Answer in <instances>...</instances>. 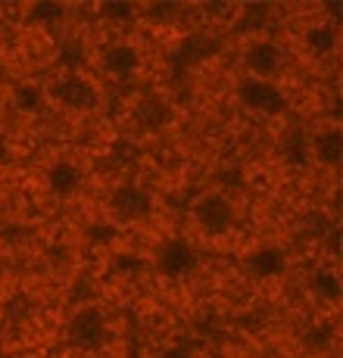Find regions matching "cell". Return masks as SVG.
Masks as SVG:
<instances>
[{"label": "cell", "mask_w": 343, "mask_h": 358, "mask_svg": "<svg viewBox=\"0 0 343 358\" xmlns=\"http://www.w3.org/2000/svg\"><path fill=\"white\" fill-rule=\"evenodd\" d=\"M190 218H194L197 231L206 234V237H225L237 224L234 199L225 194V190H203L190 203Z\"/></svg>", "instance_id": "6da1fadb"}, {"label": "cell", "mask_w": 343, "mask_h": 358, "mask_svg": "<svg viewBox=\"0 0 343 358\" xmlns=\"http://www.w3.org/2000/svg\"><path fill=\"white\" fill-rule=\"evenodd\" d=\"M50 100L69 113H91L100 106V85L85 72H66L50 85Z\"/></svg>", "instance_id": "7a4b0ae2"}, {"label": "cell", "mask_w": 343, "mask_h": 358, "mask_svg": "<svg viewBox=\"0 0 343 358\" xmlns=\"http://www.w3.org/2000/svg\"><path fill=\"white\" fill-rule=\"evenodd\" d=\"M66 336H69V343L78 349H100L109 336L106 315H103L97 306L85 302V306H78L66 318Z\"/></svg>", "instance_id": "3957f363"}, {"label": "cell", "mask_w": 343, "mask_h": 358, "mask_svg": "<svg viewBox=\"0 0 343 358\" xmlns=\"http://www.w3.org/2000/svg\"><path fill=\"white\" fill-rule=\"evenodd\" d=\"M109 212H113L115 222H125V224L144 222L153 212V196H150V190L144 184L125 181L109 194Z\"/></svg>", "instance_id": "277c9868"}, {"label": "cell", "mask_w": 343, "mask_h": 358, "mask_svg": "<svg viewBox=\"0 0 343 358\" xmlns=\"http://www.w3.org/2000/svg\"><path fill=\"white\" fill-rule=\"evenodd\" d=\"M153 262H156V271H160L162 278L181 280V278H188V274H194V268L200 259H197V250L184 237H169L156 246Z\"/></svg>", "instance_id": "5b68a950"}, {"label": "cell", "mask_w": 343, "mask_h": 358, "mask_svg": "<svg viewBox=\"0 0 343 358\" xmlns=\"http://www.w3.org/2000/svg\"><path fill=\"white\" fill-rule=\"evenodd\" d=\"M244 66L250 72V78L256 81H272L274 75L284 69V50L278 41L272 38H253L244 47Z\"/></svg>", "instance_id": "8992f818"}, {"label": "cell", "mask_w": 343, "mask_h": 358, "mask_svg": "<svg viewBox=\"0 0 343 358\" xmlns=\"http://www.w3.org/2000/svg\"><path fill=\"white\" fill-rule=\"evenodd\" d=\"M306 153L312 162H318L321 169H340L343 159V131L337 122H325L306 137Z\"/></svg>", "instance_id": "52a82bcc"}, {"label": "cell", "mask_w": 343, "mask_h": 358, "mask_svg": "<svg viewBox=\"0 0 343 358\" xmlns=\"http://www.w3.org/2000/svg\"><path fill=\"white\" fill-rule=\"evenodd\" d=\"M240 100H244L246 109L259 115H278L284 109V94L272 85V81H256V78H246L240 85Z\"/></svg>", "instance_id": "ba28073f"}, {"label": "cell", "mask_w": 343, "mask_h": 358, "mask_svg": "<svg viewBox=\"0 0 343 358\" xmlns=\"http://www.w3.org/2000/svg\"><path fill=\"white\" fill-rule=\"evenodd\" d=\"M100 69L103 75H113V78H132L141 69V50L134 44H128V41L106 44L100 50Z\"/></svg>", "instance_id": "9c48e42d"}, {"label": "cell", "mask_w": 343, "mask_h": 358, "mask_svg": "<svg viewBox=\"0 0 343 358\" xmlns=\"http://www.w3.org/2000/svg\"><path fill=\"white\" fill-rule=\"evenodd\" d=\"M340 47V29L331 19H318V22H309L303 31V50L315 59H325L331 53H337Z\"/></svg>", "instance_id": "30bf717a"}, {"label": "cell", "mask_w": 343, "mask_h": 358, "mask_svg": "<svg viewBox=\"0 0 343 358\" xmlns=\"http://www.w3.org/2000/svg\"><path fill=\"white\" fill-rule=\"evenodd\" d=\"M134 122L141 131L156 134V131H162L172 122V103L162 94H144L134 103Z\"/></svg>", "instance_id": "8fae6325"}, {"label": "cell", "mask_w": 343, "mask_h": 358, "mask_svg": "<svg viewBox=\"0 0 343 358\" xmlns=\"http://www.w3.org/2000/svg\"><path fill=\"white\" fill-rule=\"evenodd\" d=\"M246 268H250V274H256V278H274V274H281L287 268V256L278 246L262 243V246H256V250H250Z\"/></svg>", "instance_id": "7c38bea8"}, {"label": "cell", "mask_w": 343, "mask_h": 358, "mask_svg": "<svg viewBox=\"0 0 343 358\" xmlns=\"http://www.w3.org/2000/svg\"><path fill=\"white\" fill-rule=\"evenodd\" d=\"M47 184H50V190L53 194H59V196L75 194V190L81 187V169L75 162H69V159L53 162L50 169H47Z\"/></svg>", "instance_id": "4fadbf2b"}, {"label": "cell", "mask_w": 343, "mask_h": 358, "mask_svg": "<svg viewBox=\"0 0 343 358\" xmlns=\"http://www.w3.org/2000/svg\"><path fill=\"white\" fill-rule=\"evenodd\" d=\"M309 290H312L318 299H325V302H340V293H343V287H340V278H337V271H315L312 274V280H309Z\"/></svg>", "instance_id": "5bb4252c"}, {"label": "cell", "mask_w": 343, "mask_h": 358, "mask_svg": "<svg viewBox=\"0 0 343 358\" xmlns=\"http://www.w3.org/2000/svg\"><path fill=\"white\" fill-rule=\"evenodd\" d=\"M331 340H334L331 324H309V330L303 334V343L312 349V352H321V349H328V346H331Z\"/></svg>", "instance_id": "9a60e30c"}, {"label": "cell", "mask_w": 343, "mask_h": 358, "mask_svg": "<svg viewBox=\"0 0 343 358\" xmlns=\"http://www.w3.org/2000/svg\"><path fill=\"white\" fill-rule=\"evenodd\" d=\"M19 97H22V100H19V106H22V109H41V100H44V94L31 91V87H29V91H22Z\"/></svg>", "instance_id": "2e32d148"}, {"label": "cell", "mask_w": 343, "mask_h": 358, "mask_svg": "<svg viewBox=\"0 0 343 358\" xmlns=\"http://www.w3.org/2000/svg\"><path fill=\"white\" fill-rule=\"evenodd\" d=\"M103 16H113V19H122V16H134V6H103Z\"/></svg>", "instance_id": "e0dca14e"}, {"label": "cell", "mask_w": 343, "mask_h": 358, "mask_svg": "<svg viewBox=\"0 0 343 358\" xmlns=\"http://www.w3.org/2000/svg\"><path fill=\"white\" fill-rule=\"evenodd\" d=\"M31 16H41V19H50V16H63V10L59 6H34Z\"/></svg>", "instance_id": "ac0fdd59"}, {"label": "cell", "mask_w": 343, "mask_h": 358, "mask_svg": "<svg viewBox=\"0 0 343 358\" xmlns=\"http://www.w3.org/2000/svg\"><path fill=\"white\" fill-rule=\"evenodd\" d=\"M4 278H6V252L0 250V280H4Z\"/></svg>", "instance_id": "d6986e66"}]
</instances>
